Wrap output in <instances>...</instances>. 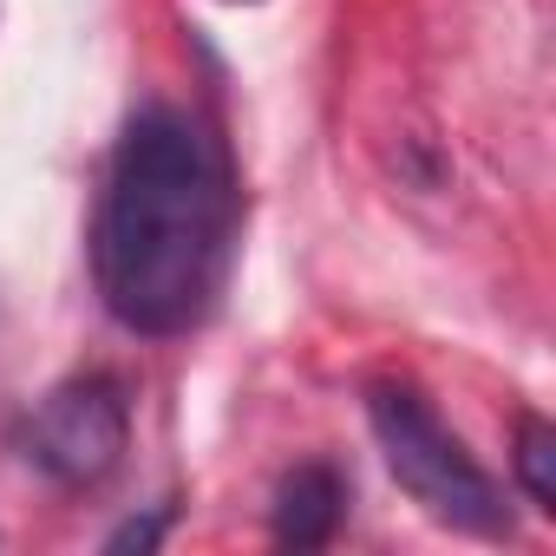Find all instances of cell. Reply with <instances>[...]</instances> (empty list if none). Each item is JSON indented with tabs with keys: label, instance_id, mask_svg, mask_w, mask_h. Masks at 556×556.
Listing matches in <instances>:
<instances>
[{
	"label": "cell",
	"instance_id": "1",
	"mask_svg": "<svg viewBox=\"0 0 556 556\" xmlns=\"http://www.w3.org/2000/svg\"><path fill=\"white\" fill-rule=\"evenodd\" d=\"M236 249V177L203 118L144 105L118 131L92 216V282L118 328L190 334L223 289Z\"/></svg>",
	"mask_w": 556,
	"mask_h": 556
},
{
	"label": "cell",
	"instance_id": "2",
	"mask_svg": "<svg viewBox=\"0 0 556 556\" xmlns=\"http://www.w3.org/2000/svg\"><path fill=\"white\" fill-rule=\"evenodd\" d=\"M367 426L380 439L387 471L426 517L471 530V536H510V504H504L497 478L465 452V439L432 413V400L419 387H406V380L367 387Z\"/></svg>",
	"mask_w": 556,
	"mask_h": 556
},
{
	"label": "cell",
	"instance_id": "3",
	"mask_svg": "<svg viewBox=\"0 0 556 556\" xmlns=\"http://www.w3.org/2000/svg\"><path fill=\"white\" fill-rule=\"evenodd\" d=\"M125 439H131V406H125V387L112 374H73L60 380L34 413H27V465L47 471L53 484L66 491H92L118 471L125 458Z\"/></svg>",
	"mask_w": 556,
	"mask_h": 556
},
{
	"label": "cell",
	"instance_id": "4",
	"mask_svg": "<svg viewBox=\"0 0 556 556\" xmlns=\"http://www.w3.org/2000/svg\"><path fill=\"white\" fill-rule=\"evenodd\" d=\"M341 510H348V478L321 458L295 465L282 484H275V510H268V536L282 549H321L334 530H341Z\"/></svg>",
	"mask_w": 556,
	"mask_h": 556
},
{
	"label": "cell",
	"instance_id": "5",
	"mask_svg": "<svg viewBox=\"0 0 556 556\" xmlns=\"http://www.w3.org/2000/svg\"><path fill=\"white\" fill-rule=\"evenodd\" d=\"M517 478H523L536 510H556V426L549 419L517 426Z\"/></svg>",
	"mask_w": 556,
	"mask_h": 556
},
{
	"label": "cell",
	"instance_id": "6",
	"mask_svg": "<svg viewBox=\"0 0 556 556\" xmlns=\"http://www.w3.org/2000/svg\"><path fill=\"white\" fill-rule=\"evenodd\" d=\"M164 523H170V510H157V517H131V523H118V530L105 536V549H151V543L164 536Z\"/></svg>",
	"mask_w": 556,
	"mask_h": 556
},
{
	"label": "cell",
	"instance_id": "7",
	"mask_svg": "<svg viewBox=\"0 0 556 556\" xmlns=\"http://www.w3.org/2000/svg\"><path fill=\"white\" fill-rule=\"evenodd\" d=\"M236 8H242V0H236Z\"/></svg>",
	"mask_w": 556,
	"mask_h": 556
}]
</instances>
